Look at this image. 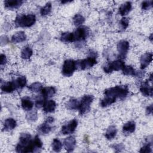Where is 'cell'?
<instances>
[{"mask_svg": "<svg viewBox=\"0 0 153 153\" xmlns=\"http://www.w3.org/2000/svg\"><path fill=\"white\" fill-rule=\"evenodd\" d=\"M23 3L22 0H7L4 1V6L8 9H16L20 7Z\"/></svg>", "mask_w": 153, "mask_h": 153, "instance_id": "5bb4252c", "label": "cell"}, {"mask_svg": "<svg viewBox=\"0 0 153 153\" xmlns=\"http://www.w3.org/2000/svg\"><path fill=\"white\" fill-rule=\"evenodd\" d=\"M21 105L22 108L25 111H30L33 106V102L27 97H25L22 99Z\"/></svg>", "mask_w": 153, "mask_h": 153, "instance_id": "44dd1931", "label": "cell"}, {"mask_svg": "<svg viewBox=\"0 0 153 153\" xmlns=\"http://www.w3.org/2000/svg\"><path fill=\"white\" fill-rule=\"evenodd\" d=\"M60 40L64 42H74L72 32H64L60 36Z\"/></svg>", "mask_w": 153, "mask_h": 153, "instance_id": "4316f807", "label": "cell"}, {"mask_svg": "<svg viewBox=\"0 0 153 153\" xmlns=\"http://www.w3.org/2000/svg\"><path fill=\"white\" fill-rule=\"evenodd\" d=\"M41 93L43 97L45 99L50 98L53 96L56 93V89L53 87H46L42 88L41 90Z\"/></svg>", "mask_w": 153, "mask_h": 153, "instance_id": "d6986e66", "label": "cell"}, {"mask_svg": "<svg viewBox=\"0 0 153 153\" xmlns=\"http://www.w3.org/2000/svg\"><path fill=\"white\" fill-rule=\"evenodd\" d=\"M146 113L148 115L152 114V105H150L146 109Z\"/></svg>", "mask_w": 153, "mask_h": 153, "instance_id": "b9f144b4", "label": "cell"}, {"mask_svg": "<svg viewBox=\"0 0 153 153\" xmlns=\"http://www.w3.org/2000/svg\"><path fill=\"white\" fill-rule=\"evenodd\" d=\"M14 81L15 82L17 88H22L26 84V78L25 76H20Z\"/></svg>", "mask_w": 153, "mask_h": 153, "instance_id": "83f0119b", "label": "cell"}, {"mask_svg": "<svg viewBox=\"0 0 153 153\" xmlns=\"http://www.w3.org/2000/svg\"><path fill=\"white\" fill-rule=\"evenodd\" d=\"M140 91L144 96H152L153 89L152 86H150L148 81L142 82L140 87Z\"/></svg>", "mask_w": 153, "mask_h": 153, "instance_id": "4fadbf2b", "label": "cell"}, {"mask_svg": "<svg viewBox=\"0 0 153 153\" xmlns=\"http://www.w3.org/2000/svg\"><path fill=\"white\" fill-rule=\"evenodd\" d=\"M26 118L29 121H35L38 118V114L36 111H33L29 112L26 115Z\"/></svg>", "mask_w": 153, "mask_h": 153, "instance_id": "836d02e7", "label": "cell"}, {"mask_svg": "<svg viewBox=\"0 0 153 153\" xmlns=\"http://www.w3.org/2000/svg\"><path fill=\"white\" fill-rule=\"evenodd\" d=\"M128 93V87L126 85H117L106 89L104 91L105 97L101 100L100 105L105 108L114 103L117 98L123 100Z\"/></svg>", "mask_w": 153, "mask_h": 153, "instance_id": "6da1fadb", "label": "cell"}, {"mask_svg": "<svg viewBox=\"0 0 153 153\" xmlns=\"http://www.w3.org/2000/svg\"><path fill=\"white\" fill-rule=\"evenodd\" d=\"M36 21L34 14H18L15 19V25L17 27H28L32 26Z\"/></svg>", "mask_w": 153, "mask_h": 153, "instance_id": "7a4b0ae2", "label": "cell"}, {"mask_svg": "<svg viewBox=\"0 0 153 153\" xmlns=\"http://www.w3.org/2000/svg\"><path fill=\"white\" fill-rule=\"evenodd\" d=\"M128 23H129V19L127 17H123L120 21L121 28L123 30H125L128 27Z\"/></svg>", "mask_w": 153, "mask_h": 153, "instance_id": "d590c367", "label": "cell"}, {"mask_svg": "<svg viewBox=\"0 0 153 153\" xmlns=\"http://www.w3.org/2000/svg\"><path fill=\"white\" fill-rule=\"evenodd\" d=\"M16 125H17V123L14 119L12 118H8L6 119L4 121L3 129L5 131H9L13 130L16 127Z\"/></svg>", "mask_w": 153, "mask_h": 153, "instance_id": "2e32d148", "label": "cell"}, {"mask_svg": "<svg viewBox=\"0 0 153 153\" xmlns=\"http://www.w3.org/2000/svg\"><path fill=\"white\" fill-rule=\"evenodd\" d=\"M26 39V35L23 31H19L13 35L11 41L14 43H19Z\"/></svg>", "mask_w": 153, "mask_h": 153, "instance_id": "e0dca14e", "label": "cell"}, {"mask_svg": "<svg viewBox=\"0 0 153 153\" xmlns=\"http://www.w3.org/2000/svg\"><path fill=\"white\" fill-rule=\"evenodd\" d=\"M129 43L125 40H121L117 44V50L119 53L118 57L120 59H124L129 49Z\"/></svg>", "mask_w": 153, "mask_h": 153, "instance_id": "9c48e42d", "label": "cell"}, {"mask_svg": "<svg viewBox=\"0 0 153 153\" xmlns=\"http://www.w3.org/2000/svg\"><path fill=\"white\" fill-rule=\"evenodd\" d=\"M50 124L51 123H50L47 121H45L44 123H42L38 127V130L42 134L49 133L52 130V127L50 126Z\"/></svg>", "mask_w": 153, "mask_h": 153, "instance_id": "603a6c76", "label": "cell"}, {"mask_svg": "<svg viewBox=\"0 0 153 153\" xmlns=\"http://www.w3.org/2000/svg\"><path fill=\"white\" fill-rule=\"evenodd\" d=\"M123 73L126 75H133L135 76L136 71L131 66H124L122 69Z\"/></svg>", "mask_w": 153, "mask_h": 153, "instance_id": "d6a6232c", "label": "cell"}, {"mask_svg": "<svg viewBox=\"0 0 153 153\" xmlns=\"http://www.w3.org/2000/svg\"><path fill=\"white\" fill-rule=\"evenodd\" d=\"M149 80H150V81H152V74H150Z\"/></svg>", "mask_w": 153, "mask_h": 153, "instance_id": "7bdbcfd3", "label": "cell"}, {"mask_svg": "<svg viewBox=\"0 0 153 153\" xmlns=\"http://www.w3.org/2000/svg\"><path fill=\"white\" fill-rule=\"evenodd\" d=\"M32 141L29 133H22L19 138V142L16 146V150L17 152H24L25 148Z\"/></svg>", "mask_w": 153, "mask_h": 153, "instance_id": "277c9868", "label": "cell"}, {"mask_svg": "<svg viewBox=\"0 0 153 153\" xmlns=\"http://www.w3.org/2000/svg\"><path fill=\"white\" fill-rule=\"evenodd\" d=\"M152 35L151 34V36H150V37H149V39L151 40V41H152Z\"/></svg>", "mask_w": 153, "mask_h": 153, "instance_id": "ee69618b", "label": "cell"}, {"mask_svg": "<svg viewBox=\"0 0 153 153\" xmlns=\"http://www.w3.org/2000/svg\"><path fill=\"white\" fill-rule=\"evenodd\" d=\"M94 97L92 95H85L84 96L81 101L79 102V112L80 115H84L87 114L90 109V105L93 102Z\"/></svg>", "mask_w": 153, "mask_h": 153, "instance_id": "3957f363", "label": "cell"}, {"mask_svg": "<svg viewBox=\"0 0 153 153\" xmlns=\"http://www.w3.org/2000/svg\"><path fill=\"white\" fill-rule=\"evenodd\" d=\"M76 69L75 61L72 59H68L64 62L62 73L64 76L69 77L74 74Z\"/></svg>", "mask_w": 153, "mask_h": 153, "instance_id": "8992f818", "label": "cell"}, {"mask_svg": "<svg viewBox=\"0 0 153 153\" xmlns=\"http://www.w3.org/2000/svg\"><path fill=\"white\" fill-rule=\"evenodd\" d=\"M151 142L147 143L141 148L139 152H151L152 150H151Z\"/></svg>", "mask_w": 153, "mask_h": 153, "instance_id": "74e56055", "label": "cell"}, {"mask_svg": "<svg viewBox=\"0 0 153 153\" xmlns=\"http://www.w3.org/2000/svg\"><path fill=\"white\" fill-rule=\"evenodd\" d=\"M114 148L115 149H118V151H121L122 149L124 148V146L122 144V143H120V144H118V145H114Z\"/></svg>", "mask_w": 153, "mask_h": 153, "instance_id": "60d3db41", "label": "cell"}, {"mask_svg": "<svg viewBox=\"0 0 153 153\" xmlns=\"http://www.w3.org/2000/svg\"><path fill=\"white\" fill-rule=\"evenodd\" d=\"M42 107H43V111L45 112L51 113L54 111L56 107V103L53 100H45Z\"/></svg>", "mask_w": 153, "mask_h": 153, "instance_id": "9a60e30c", "label": "cell"}, {"mask_svg": "<svg viewBox=\"0 0 153 153\" xmlns=\"http://www.w3.org/2000/svg\"><path fill=\"white\" fill-rule=\"evenodd\" d=\"M63 145L65 149L68 152H72L74 151L76 145V139L74 136H69L64 140Z\"/></svg>", "mask_w": 153, "mask_h": 153, "instance_id": "8fae6325", "label": "cell"}, {"mask_svg": "<svg viewBox=\"0 0 153 153\" xmlns=\"http://www.w3.org/2000/svg\"><path fill=\"white\" fill-rule=\"evenodd\" d=\"M51 8H52V5L51 2H47L44 7L41 8L40 13L41 16H44L49 14L51 11Z\"/></svg>", "mask_w": 153, "mask_h": 153, "instance_id": "4dcf8cb0", "label": "cell"}, {"mask_svg": "<svg viewBox=\"0 0 153 153\" xmlns=\"http://www.w3.org/2000/svg\"><path fill=\"white\" fill-rule=\"evenodd\" d=\"M117 130L116 127L114 126H111L108 128L105 133V137L108 140H111L115 137L117 134Z\"/></svg>", "mask_w": 153, "mask_h": 153, "instance_id": "cb8c5ba5", "label": "cell"}, {"mask_svg": "<svg viewBox=\"0 0 153 153\" xmlns=\"http://www.w3.org/2000/svg\"><path fill=\"white\" fill-rule=\"evenodd\" d=\"M79 105V102L75 99H70L66 103V108L70 110L78 109Z\"/></svg>", "mask_w": 153, "mask_h": 153, "instance_id": "484cf974", "label": "cell"}, {"mask_svg": "<svg viewBox=\"0 0 153 153\" xmlns=\"http://www.w3.org/2000/svg\"><path fill=\"white\" fill-rule=\"evenodd\" d=\"M125 66L124 62L121 60H117L112 62L108 63L104 67L103 70L106 73H110L113 71L122 70Z\"/></svg>", "mask_w": 153, "mask_h": 153, "instance_id": "52a82bcc", "label": "cell"}, {"mask_svg": "<svg viewBox=\"0 0 153 153\" xmlns=\"http://www.w3.org/2000/svg\"><path fill=\"white\" fill-rule=\"evenodd\" d=\"M45 98H44L43 97V96H38L36 97V107L38 108H40L41 107L43 106L44 103L45 102Z\"/></svg>", "mask_w": 153, "mask_h": 153, "instance_id": "e575fe53", "label": "cell"}, {"mask_svg": "<svg viewBox=\"0 0 153 153\" xmlns=\"http://www.w3.org/2000/svg\"><path fill=\"white\" fill-rule=\"evenodd\" d=\"M136 128V124L134 121H128L123 127V131L125 133H133Z\"/></svg>", "mask_w": 153, "mask_h": 153, "instance_id": "7402d4cb", "label": "cell"}, {"mask_svg": "<svg viewBox=\"0 0 153 153\" xmlns=\"http://www.w3.org/2000/svg\"><path fill=\"white\" fill-rule=\"evenodd\" d=\"M42 88L43 87H42V84L38 82H33L28 87V88L29 90H30L32 92H35V93L39 92V91H41Z\"/></svg>", "mask_w": 153, "mask_h": 153, "instance_id": "f1b7e54d", "label": "cell"}, {"mask_svg": "<svg viewBox=\"0 0 153 153\" xmlns=\"http://www.w3.org/2000/svg\"><path fill=\"white\" fill-rule=\"evenodd\" d=\"M84 21H85L84 17L79 14H75L73 17V22L74 25L77 26L81 25L84 22Z\"/></svg>", "mask_w": 153, "mask_h": 153, "instance_id": "1f68e13d", "label": "cell"}, {"mask_svg": "<svg viewBox=\"0 0 153 153\" xmlns=\"http://www.w3.org/2000/svg\"><path fill=\"white\" fill-rule=\"evenodd\" d=\"M17 88L14 81L7 82L1 85V89L3 92L5 93H11Z\"/></svg>", "mask_w": 153, "mask_h": 153, "instance_id": "ac0fdd59", "label": "cell"}, {"mask_svg": "<svg viewBox=\"0 0 153 153\" xmlns=\"http://www.w3.org/2000/svg\"><path fill=\"white\" fill-rule=\"evenodd\" d=\"M97 63V60L94 57L90 56L82 60L75 61L76 68L79 69H85L93 66Z\"/></svg>", "mask_w": 153, "mask_h": 153, "instance_id": "5b68a950", "label": "cell"}, {"mask_svg": "<svg viewBox=\"0 0 153 153\" xmlns=\"http://www.w3.org/2000/svg\"><path fill=\"white\" fill-rule=\"evenodd\" d=\"M142 9L144 10H148L152 7V1H143L142 4Z\"/></svg>", "mask_w": 153, "mask_h": 153, "instance_id": "8d00e7d4", "label": "cell"}, {"mask_svg": "<svg viewBox=\"0 0 153 153\" xmlns=\"http://www.w3.org/2000/svg\"><path fill=\"white\" fill-rule=\"evenodd\" d=\"M7 57L4 54H1V65L2 66L4 65H5L7 63Z\"/></svg>", "mask_w": 153, "mask_h": 153, "instance_id": "ab89813d", "label": "cell"}, {"mask_svg": "<svg viewBox=\"0 0 153 153\" xmlns=\"http://www.w3.org/2000/svg\"><path fill=\"white\" fill-rule=\"evenodd\" d=\"M72 34L74 42L82 41L88 36L89 34V29L85 26H81L72 32Z\"/></svg>", "mask_w": 153, "mask_h": 153, "instance_id": "ba28073f", "label": "cell"}, {"mask_svg": "<svg viewBox=\"0 0 153 153\" xmlns=\"http://www.w3.org/2000/svg\"><path fill=\"white\" fill-rule=\"evenodd\" d=\"M152 60V53H146L143 54L140 59V69H144L146 68Z\"/></svg>", "mask_w": 153, "mask_h": 153, "instance_id": "7c38bea8", "label": "cell"}, {"mask_svg": "<svg viewBox=\"0 0 153 153\" xmlns=\"http://www.w3.org/2000/svg\"><path fill=\"white\" fill-rule=\"evenodd\" d=\"M77 126L78 121L76 119H73L62 127L61 133L64 135L72 134L75 131Z\"/></svg>", "mask_w": 153, "mask_h": 153, "instance_id": "30bf717a", "label": "cell"}, {"mask_svg": "<svg viewBox=\"0 0 153 153\" xmlns=\"http://www.w3.org/2000/svg\"><path fill=\"white\" fill-rule=\"evenodd\" d=\"M32 54L33 51L32 48L29 46H26L23 47L21 51V57L23 59H28L32 56Z\"/></svg>", "mask_w": 153, "mask_h": 153, "instance_id": "d4e9b609", "label": "cell"}, {"mask_svg": "<svg viewBox=\"0 0 153 153\" xmlns=\"http://www.w3.org/2000/svg\"><path fill=\"white\" fill-rule=\"evenodd\" d=\"M51 146H52V149L55 152H60L62 148V143L58 139L55 138L53 140Z\"/></svg>", "mask_w": 153, "mask_h": 153, "instance_id": "f546056e", "label": "cell"}, {"mask_svg": "<svg viewBox=\"0 0 153 153\" xmlns=\"http://www.w3.org/2000/svg\"><path fill=\"white\" fill-rule=\"evenodd\" d=\"M131 10V2H126L120 7L118 12L121 16H126L130 11Z\"/></svg>", "mask_w": 153, "mask_h": 153, "instance_id": "ffe728a7", "label": "cell"}, {"mask_svg": "<svg viewBox=\"0 0 153 153\" xmlns=\"http://www.w3.org/2000/svg\"><path fill=\"white\" fill-rule=\"evenodd\" d=\"M33 143H34V145H35L36 148H38L39 149L42 148V142L40 140V139L38 137V136L36 135V136H35L34 139H33Z\"/></svg>", "mask_w": 153, "mask_h": 153, "instance_id": "f35d334b", "label": "cell"}]
</instances>
